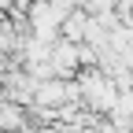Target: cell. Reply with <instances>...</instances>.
Returning <instances> with one entry per match:
<instances>
[{"label":"cell","mask_w":133,"mask_h":133,"mask_svg":"<svg viewBox=\"0 0 133 133\" xmlns=\"http://www.w3.org/2000/svg\"><path fill=\"white\" fill-rule=\"evenodd\" d=\"M48 66H52V78H63V81L78 78V70H81L78 44H70V41L56 37V41H52V48H48Z\"/></svg>","instance_id":"obj_1"}]
</instances>
